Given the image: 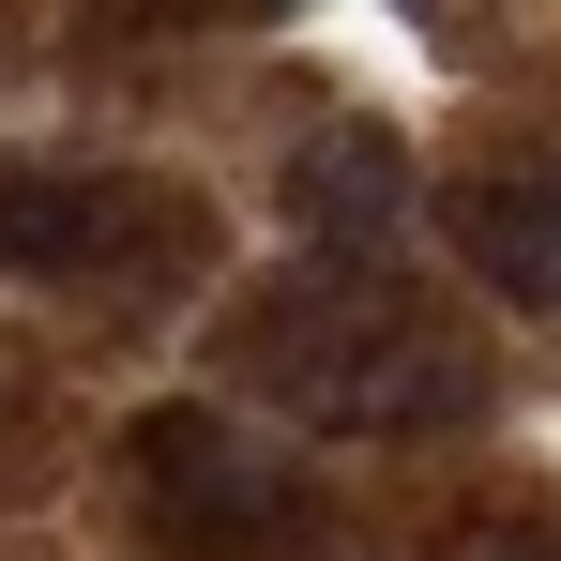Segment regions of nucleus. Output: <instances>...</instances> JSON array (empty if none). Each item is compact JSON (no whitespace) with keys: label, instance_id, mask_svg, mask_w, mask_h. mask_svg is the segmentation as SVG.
<instances>
[{"label":"nucleus","instance_id":"2","mask_svg":"<svg viewBox=\"0 0 561 561\" xmlns=\"http://www.w3.org/2000/svg\"><path fill=\"white\" fill-rule=\"evenodd\" d=\"M137 501L213 561H259V547H304L319 531V485L288 440H243L228 410H152L137 425Z\"/></svg>","mask_w":561,"mask_h":561},{"label":"nucleus","instance_id":"1","mask_svg":"<svg viewBox=\"0 0 561 561\" xmlns=\"http://www.w3.org/2000/svg\"><path fill=\"white\" fill-rule=\"evenodd\" d=\"M228 379L288 425H334V440H425V425L485 410V334L440 319L425 288L365 274V259H304V274L243 288Z\"/></svg>","mask_w":561,"mask_h":561},{"label":"nucleus","instance_id":"5","mask_svg":"<svg viewBox=\"0 0 561 561\" xmlns=\"http://www.w3.org/2000/svg\"><path fill=\"white\" fill-rule=\"evenodd\" d=\"M288 228H304V243H334V259L394 243V228H410V168H394V137H365V122L304 137V152H288Z\"/></svg>","mask_w":561,"mask_h":561},{"label":"nucleus","instance_id":"3","mask_svg":"<svg viewBox=\"0 0 561 561\" xmlns=\"http://www.w3.org/2000/svg\"><path fill=\"white\" fill-rule=\"evenodd\" d=\"M0 259L15 274H197V213L168 183H92V168H0Z\"/></svg>","mask_w":561,"mask_h":561},{"label":"nucleus","instance_id":"4","mask_svg":"<svg viewBox=\"0 0 561 561\" xmlns=\"http://www.w3.org/2000/svg\"><path fill=\"white\" fill-rule=\"evenodd\" d=\"M440 228H456V259L501 288V304H547V319H561V168L456 183V197H440Z\"/></svg>","mask_w":561,"mask_h":561}]
</instances>
